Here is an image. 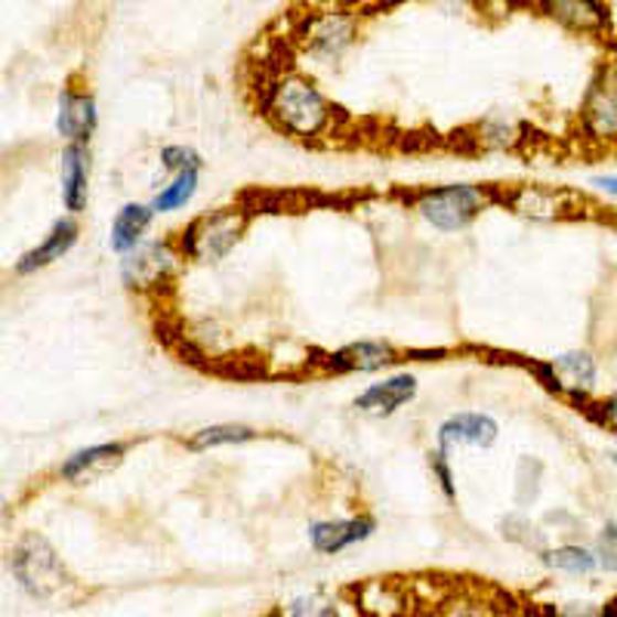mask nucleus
Listing matches in <instances>:
<instances>
[{
    "label": "nucleus",
    "instance_id": "20e7f679",
    "mask_svg": "<svg viewBox=\"0 0 617 617\" xmlns=\"http://www.w3.org/2000/svg\"><path fill=\"white\" fill-rule=\"evenodd\" d=\"M13 572L31 596H50L53 589H60L65 584L60 559L41 538H25L15 546Z\"/></svg>",
    "mask_w": 617,
    "mask_h": 617
},
{
    "label": "nucleus",
    "instance_id": "4468645a",
    "mask_svg": "<svg viewBox=\"0 0 617 617\" xmlns=\"http://www.w3.org/2000/svg\"><path fill=\"white\" fill-rule=\"evenodd\" d=\"M77 242V223L75 220H60L56 226L50 228V235H46L44 242L38 244L34 251L22 256L19 263H15V272L19 275H31V272L44 269L50 263H56L62 256L68 254Z\"/></svg>",
    "mask_w": 617,
    "mask_h": 617
},
{
    "label": "nucleus",
    "instance_id": "9b49d317",
    "mask_svg": "<svg viewBox=\"0 0 617 617\" xmlns=\"http://www.w3.org/2000/svg\"><path fill=\"white\" fill-rule=\"evenodd\" d=\"M87 182H91V151L84 149V142H72L68 149L62 151V201H65V211H84Z\"/></svg>",
    "mask_w": 617,
    "mask_h": 617
},
{
    "label": "nucleus",
    "instance_id": "6e6552de",
    "mask_svg": "<svg viewBox=\"0 0 617 617\" xmlns=\"http://www.w3.org/2000/svg\"><path fill=\"white\" fill-rule=\"evenodd\" d=\"M414 395H417V380L411 374H398L383 380V383H374L371 390H364L355 398V407L362 414H371V417H390L398 407L407 405Z\"/></svg>",
    "mask_w": 617,
    "mask_h": 617
},
{
    "label": "nucleus",
    "instance_id": "a211bd4d",
    "mask_svg": "<svg viewBox=\"0 0 617 617\" xmlns=\"http://www.w3.org/2000/svg\"><path fill=\"white\" fill-rule=\"evenodd\" d=\"M512 204H515V211L525 213V216H534V220H553V216H559V211H562L556 192L538 189V185L522 189L519 195L512 198Z\"/></svg>",
    "mask_w": 617,
    "mask_h": 617
},
{
    "label": "nucleus",
    "instance_id": "39448f33",
    "mask_svg": "<svg viewBox=\"0 0 617 617\" xmlns=\"http://www.w3.org/2000/svg\"><path fill=\"white\" fill-rule=\"evenodd\" d=\"M541 10L577 34H605L611 22V10L605 0H541Z\"/></svg>",
    "mask_w": 617,
    "mask_h": 617
},
{
    "label": "nucleus",
    "instance_id": "f257e3e1",
    "mask_svg": "<svg viewBox=\"0 0 617 617\" xmlns=\"http://www.w3.org/2000/svg\"><path fill=\"white\" fill-rule=\"evenodd\" d=\"M269 111L285 130L297 136H312L328 124V106H325L321 93L300 77L281 81L272 91Z\"/></svg>",
    "mask_w": 617,
    "mask_h": 617
},
{
    "label": "nucleus",
    "instance_id": "0eeeda50",
    "mask_svg": "<svg viewBox=\"0 0 617 617\" xmlns=\"http://www.w3.org/2000/svg\"><path fill=\"white\" fill-rule=\"evenodd\" d=\"M543 376V383L556 392H572V395H584L593 390L596 383V362L589 359L587 352H568L559 355L550 368H538Z\"/></svg>",
    "mask_w": 617,
    "mask_h": 617
},
{
    "label": "nucleus",
    "instance_id": "393cba45",
    "mask_svg": "<svg viewBox=\"0 0 617 617\" xmlns=\"http://www.w3.org/2000/svg\"><path fill=\"white\" fill-rule=\"evenodd\" d=\"M603 562L605 568H617V525H608L603 534Z\"/></svg>",
    "mask_w": 617,
    "mask_h": 617
},
{
    "label": "nucleus",
    "instance_id": "6ab92c4d",
    "mask_svg": "<svg viewBox=\"0 0 617 617\" xmlns=\"http://www.w3.org/2000/svg\"><path fill=\"white\" fill-rule=\"evenodd\" d=\"M251 438H256L254 429L223 423V426H208V429L195 433V438L189 442V448L192 451H208V448H220V445H242V442H251Z\"/></svg>",
    "mask_w": 617,
    "mask_h": 617
},
{
    "label": "nucleus",
    "instance_id": "ddd939ff",
    "mask_svg": "<svg viewBox=\"0 0 617 617\" xmlns=\"http://www.w3.org/2000/svg\"><path fill=\"white\" fill-rule=\"evenodd\" d=\"M56 130L68 142H87L93 130H96V103H93V96L75 91L62 93Z\"/></svg>",
    "mask_w": 617,
    "mask_h": 617
},
{
    "label": "nucleus",
    "instance_id": "2eb2a0df",
    "mask_svg": "<svg viewBox=\"0 0 617 617\" xmlns=\"http://www.w3.org/2000/svg\"><path fill=\"white\" fill-rule=\"evenodd\" d=\"M371 531H374V519L362 515V519H347V522H318L309 534L318 553L331 556V553H343L352 543L371 538Z\"/></svg>",
    "mask_w": 617,
    "mask_h": 617
},
{
    "label": "nucleus",
    "instance_id": "bb28decb",
    "mask_svg": "<svg viewBox=\"0 0 617 617\" xmlns=\"http://www.w3.org/2000/svg\"><path fill=\"white\" fill-rule=\"evenodd\" d=\"M593 185H596V189H603L605 195L617 198V177H596Z\"/></svg>",
    "mask_w": 617,
    "mask_h": 617
},
{
    "label": "nucleus",
    "instance_id": "f8f14e48",
    "mask_svg": "<svg viewBox=\"0 0 617 617\" xmlns=\"http://www.w3.org/2000/svg\"><path fill=\"white\" fill-rule=\"evenodd\" d=\"M497 438V423L488 414H454L451 421L442 423L438 429V445L442 451L448 454L454 445H479L488 448L494 445Z\"/></svg>",
    "mask_w": 617,
    "mask_h": 617
},
{
    "label": "nucleus",
    "instance_id": "9d476101",
    "mask_svg": "<svg viewBox=\"0 0 617 617\" xmlns=\"http://www.w3.org/2000/svg\"><path fill=\"white\" fill-rule=\"evenodd\" d=\"M124 457V445L121 442H108V445H93V448H84V451H77L75 457H68L65 464H62V476L68 479V482H96V479H103L108 469H115L121 464Z\"/></svg>",
    "mask_w": 617,
    "mask_h": 617
},
{
    "label": "nucleus",
    "instance_id": "a878e982",
    "mask_svg": "<svg viewBox=\"0 0 617 617\" xmlns=\"http://www.w3.org/2000/svg\"><path fill=\"white\" fill-rule=\"evenodd\" d=\"M433 469H436L438 482H442V488H445V494L454 497V482H451V469H448V460H445V451H438L436 457H433Z\"/></svg>",
    "mask_w": 617,
    "mask_h": 617
},
{
    "label": "nucleus",
    "instance_id": "5701e85b",
    "mask_svg": "<svg viewBox=\"0 0 617 617\" xmlns=\"http://www.w3.org/2000/svg\"><path fill=\"white\" fill-rule=\"evenodd\" d=\"M161 161H164L167 170H177V173H182V170H198V167H201V158H198L192 149H185V146H167V149L161 151Z\"/></svg>",
    "mask_w": 617,
    "mask_h": 617
},
{
    "label": "nucleus",
    "instance_id": "412c9836",
    "mask_svg": "<svg viewBox=\"0 0 617 617\" xmlns=\"http://www.w3.org/2000/svg\"><path fill=\"white\" fill-rule=\"evenodd\" d=\"M546 565L568 574H589L596 568V556L584 546H559L553 553H546Z\"/></svg>",
    "mask_w": 617,
    "mask_h": 617
},
{
    "label": "nucleus",
    "instance_id": "f03ea898",
    "mask_svg": "<svg viewBox=\"0 0 617 617\" xmlns=\"http://www.w3.org/2000/svg\"><path fill=\"white\" fill-rule=\"evenodd\" d=\"M485 208V195L476 185H442L417 201V211L426 223L442 232H457L469 226Z\"/></svg>",
    "mask_w": 617,
    "mask_h": 617
},
{
    "label": "nucleus",
    "instance_id": "423d86ee",
    "mask_svg": "<svg viewBox=\"0 0 617 617\" xmlns=\"http://www.w3.org/2000/svg\"><path fill=\"white\" fill-rule=\"evenodd\" d=\"M584 121L593 136L617 139V65H608L603 75L596 77L587 106H584Z\"/></svg>",
    "mask_w": 617,
    "mask_h": 617
},
{
    "label": "nucleus",
    "instance_id": "aec40b11",
    "mask_svg": "<svg viewBox=\"0 0 617 617\" xmlns=\"http://www.w3.org/2000/svg\"><path fill=\"white\" fill-rule=\"evenodd\" d=\"M195 189H198V170H182V173H177V180L170 182L164 192L155 198L151 208L161 213L180 211V208H185V204L192 201Z\"/></svg>",
    "mask_w": 617,
    "mask_h": 617
},
{
    "label": "nucleus",
    "instance_id": "b1692460",
    "mask_svg": "<svg viewBox=\"0 0 617 617\" xmlns=\"http://www.w3.org/2000/svg\"><path fill=\"white\" fill-rule=\"evenodd\" d=\"M596 421L603 423V426H608L611 433H617V390L596 405Z\"/></svg>",
    "mask_w": 617,
    "mask_h": 617
},
{
    "label": "nucleus",
    "instance_id": "1a4fd4ad",
    "mask_svg": "<svg viewBox=\"0 0 617 617\" xmlns=\"http://www.w3.org/2000/svg\"><path fill=\"white\" fill-rule=\"evenodd\" d=\"M177 256L170 254L167 244H136L130 256L124 259V281L130 287H151L164 278L167 272L173 269Z\"/></svg>",
    "mask_w": 617,
    "mask_h": 617
},
{
    "label": "nucleus",
    "instance_id": "dca6fc26",
    "mask_svg": "<svg viewBox=\"0 0 617 617\" xmlns=\"http://www.w3.org/2000/svg\"><path fill=\"white\" fill-rule=\"evenodd\" d=\"M395 362V349L386 347V343H371V340H362V343H349V347L337 349L331 355L328 368L337 371V374H352V371H380L386 364Z\"/></svg>",
    "mask_w": 617,
    "mask_h": 617
},
{
    "label": "nucleus",
    "instance_id": "f3484780",
    "mask_svg": "<svg viewBox=\"0 0 617 617\" xmlns=\"http://www.w3.org/2000/svg\"><path fill=\"white\" fill-rule=\"evenodd\" d=\"M151 213H155V208H142V204L121 208L118 216H115V223H111V251L130 254L139 244V238H142V232L149 228Z\"/></svg>",
    "mask_w": 617,
    "mask_h": 617
},
{
    "label": "nucleus",
    "instance_id": "7ed1b4c3",
    "mask_svg": "<svg viewBox=\"0 0 617 617\" xmlns=\"http://www.w3.org/2000/svg\"><path fill=\"white\" fill-rule=\"evenodd\" d=\"M244 223L247 220L238 211H216L211 216H201L182 232V251L192 259H220L235 247Z\"/></svg>",
    "mask_w": 617,
    "mask_h": 617
},
{
    "label": "nucleus",
    "instance_id": "4be33fe9",
    "mask_svg": "<svg viewBox=\"0 0 617 617\" xmlns=\"http://www.w3.org/2000/svg\"><path fill=\"white\" fill-rule=\"evenodd\" d=\"M347 41L349 22H340V19H328L325 29H318L316 38H312V44H316V50H321V53H337Z\"/></svg>",
    "mask_w": 617,
    "mask_h": 617
}]
</instances>
